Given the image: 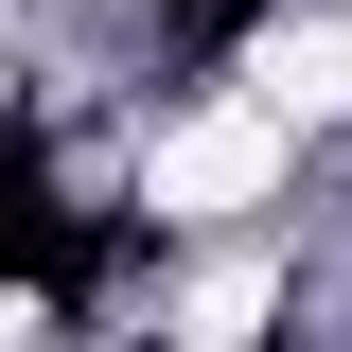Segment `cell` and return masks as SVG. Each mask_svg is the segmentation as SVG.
Segmentation results:
<instances>
[{"mask_svg": "<svg viewBox=\"0 0 352 352\" xmlns=\"http://www.w3.org/2000/svg\"><path fill=\"white\" fill-rule=\"evenodd\" d=\"M247 106H282V124H352V18H335V0L247 36Z\"/></svg>", "mask_w": 352, "mask_h": 352, "instance_id": "obj_2", "label": "cell"}, {"mask_svg": "<svg viewBox=\"0 0 352 352\" xmlns=\"http://www.w3.org/2000/svg\"><path fill=\"white\" fill-rule=\"evenodd\" d=\"M176 335H194V352H247L264 335V264H212V282L176 300Z\"/></svg>", "mask_w": 352, "mask_h": 352, "instance_id": "obj_3", "label": "cell"}, {"mask_svg": "<svg viewBox=\"0 0 352 352\" xmlns=\"http://www.w3.org/2000/svg\"><path fill=\"white\" fill-rule=\"evenodd\" d=\"M282 176H300V124L247 106V88H212V106H176V124L141 141V212L159 229H229V212H264Z\"/></svg>", "mask_w": 352, "mask_h": 352, "instance_id": "obj_1", "label": "cell"}]
</instances>
